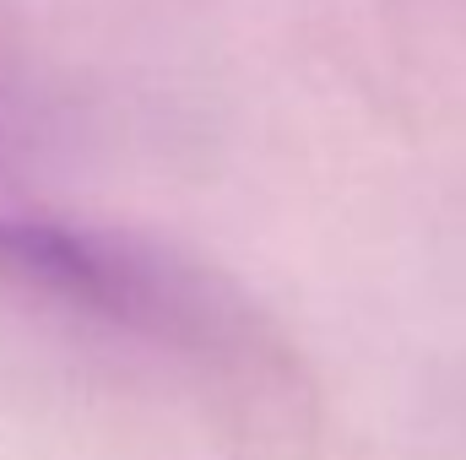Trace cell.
<instances>
[{
    "mask_svg": "<svg viewBox=\"0 0 466 460\" xmlns=\"http://www.w3.org/2000/svg\"><path fill=\"white\" fill-rule=\"evenodd\" d=\"M11 146V115H5V98H0V152Z\"/></svg>",
    "mask_w": 466,
    "mask_h": 460,
    "instance_id": "7a4b0ae2",
    "label": "cell"
},
{
    "mask_svg": "<svg viewBox=\"0 0 466 460\" xmlns=\"http://www.w3.org/2000/svg\"><path fill=\"white\" fill-rule=\"evenodd\" d=\"M0 260L60 287V293H76V298H104V304L130 298V282L119 276L115 260H104L87 238H71L60 228H44V223L0 217Z\"/></svg>",
    "mask_w": 466,
    "mask_h": 460,
    "instance_id": "6da1fadb",
    "label": "cell"
}]
</instances>
